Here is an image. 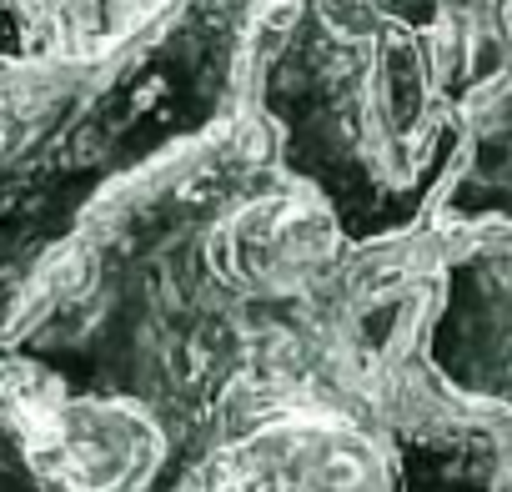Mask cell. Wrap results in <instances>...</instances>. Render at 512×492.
Listing matches in <instances>:
<instances>
[{"label": "cell", "instance_id": "cell-1", "mask_svg": "<svg viewBox=\"0 0 512 492\" xmlns=\"http://www.w3.org/2000/svg\"><path fill=\"white\" fill-rule=\"evenodd\" d=\"M347 246L246 106L86 216L6 347L26 392L131 402L176 442L226 397L302 402V337Z\"/></svg>", "mask_w": 512, "mask_h": 492}, {"label": "cell", "instance_id": "cell-2", "mask_svg": "<svg viewBox=\"0 0 512 492\" xmlns=\"http://www.w3.org/2000/svg\"><path fill=\"white\" fill-rule=\"evenodd\" d=\"M512 66L507 0H277L251 111L352 246L432 221L462 106Z\"/></svg>", "mask_w": 512, "mask_h": 492}, {"label": "cell", "instance_id": "cell-3", "mask_svg": "<svg viewBox=\"0 0 512 492\" xmlns=\"http://www.w3.org/2000/svg\"><path fill=\"white\" fill-rule=\"evenodd\" d=\"M272 6L171 0L101 56L0 61V337L111 191L251 106Z\"/></svg>", "mask_w": 512, "mask_h": 492}, {"label": "cell", "instance_id": "cell-4", "mask_svg": "<svg viewBox=\"0 0 512 492\" xmlns=\"http://www.w3.org/2000/svg\"><path fill=\"white\" fill-rule=\"evenodd\" d=\"M136 492H392V452L327 407L226 397Z\"/></svg>", "mask_w": 512, "mask_h": 492}, {"label": "cell", "instance_id": "cell-5", "mask_svg": "<svg viewBox=\"0 0 512 492\" xmlns=\"http://www.w3.org/2000/svg\"><path fill=\"white\" fill-rule=\"evenodd\" d=\"M427 367L447 392L512 412V226H447Z\"/></svg>", "mask_w": 512, "mask_h": 492}, {"label": "cell", "instance_id": "cell-6", "mask_svg": "<svg viewBox=\"0 0 512 492\" xmlns=\"http://www.w3.org/2000/svg\"><path fill=\"white\" fill-rule=\"evenodd\" d=\"M392 492H512V412L447 392L432 367L382 422Z\"/></svg>", "mask_w": 512, "mask_h": 492}, {"label": "cell", "instance_id": "cell-7", "mask_svg": "<svg viewBox=\"0 0 512 492\" xmlns=\"http://www.w3.org/2000/svg\"><path fill=\"white\" fill-rule=\"evenodd\" d=\"M11 402L31 427L36 462L51 492H136L166 457V432L131 402L36 397L11 377Z\"/></svg>", "mask_w": 512, "mask_h": 492}, {"label": "cell", "instance_id": "cell-8", "mask_svg": "<svg viewBox=\"0 0 512 492\" xmlns=\"http://www.w3.org/2000/svg\"><path fill=\"white\" fill-rule=\"evenodd\" d=\"M442 226H512V66L477 86L462 106V156L437 196Z\"/></svg>", "mask_w": 512, "mask_h": 492}, {"label": "cell", "instance_id": "cell-9", "mask_svg": "<svg viewBox=\"0 0 512 492\" xmlns=\"http://www.w3.org/2000/svg\"><path fill=\"white\" fill-rule=\"evenodd\" d=\"M56 31L61 56H101L146 31L171 0H36Z\"/></svg>", "mask_w": 512, "mask_h": 492}, {"label": "cell", "instance_id": "cell-10", "mask_svg": "<svg viewBox=\"0 0 512 492\" xmlns=\"http://www.w3.org/2000/svg\"><path fill=\"white\" fill-rule=\"evenodd\" d=\"M0 492H51L31 447V427L11 392H0Z\"/></svg>", "mask_w": 512, "mask_h": 492}, {"label": "cell", "instance_id": "cell-11", "mask_svg": "<svg viewBox=\"0 0 512 492\" xmlns=\"http://www.w3.org/2000/svg\"><path fill=\"white\" fill-rule=\"evenodd\" d=\"M61 56L56 31L36 0H0V61H41Z\"/></svg>", "mask_w": 512, "mask_h": 492}, {"label": "cell", "instance_id": "cell-12", "mask_svg": "<svg viewBox=\"0 0 512 492\" xmlns=\"http://www.w3.org/2000/svg\"><path fill=\"white\" fill-rule=\"evenodd\" d=\"M11 372H16V357H11V347H6V337H0V392L11 387Z\"/></svg>", "mask_w": 512, "mask_h": 492}]
</instances>
